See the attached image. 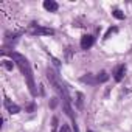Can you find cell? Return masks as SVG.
<instances>
[{
    "label": "cell",
    "mask_w": 132,
    "mask_h": 132,
    "mask_svg": "<svg viewBox=\"0 0 132 132\" xmlns=\"http://www.w3.org/2000/svg\"><path fill=\"white\" fill-rule=\"evenodd\" d=\"M8 54H10L11 61L16 62V65L19 67V70L22 72V75H23V78L27 81V86L30 89V93L33 96H37V90H36V84H34V76H33V70H31V65H30L28 59L23 54L17 53V51H10Z\"/></svg>",
    "instance_id": "cell-1"
},
{
    "label": "cell",
    "mask_w": 132,
    "mask_h": 132,
    "mask_svg": "<svg viewBox=\"0 0 132 132\" xmlns=\"http://www.w3.org/2000/svg\"><path fill=\"white\" fill-rule=\"evenodd\" d=\"M47 79L50 81V84L53 86V89L57 92V95L61 96V100H62V104H64V107H65V112H67V115L75 121V117H73V110H72V107H70V95H69V90H67V87H65V84L59 79V76L54 73V70H51V69H47Z\"/></svg>",
    "instance_id": "cell-2"
},
{
    "label": "cell",
    "mask_w": 132,
    "mask_h": 132,
    "mask_svg": "<svg viewBox=\"0 0 132 132\" xmlns=\"http://www.w3.org/2000/svg\"><path fill=\"white\" fill-rule=\"evenodd\" d=\"M28 33L31 36H53L54 34V30L47 28V27H42V25H37V23H31L30 28H28Z\"/></svg>",
    "instance_id": "cell-3"
},
{
    "label": "cell",
    "mask_w": 132,
    "mask_h": 132,
    "mask_svg": "<svg viewBox=\"0 0 132 132\" xmlns=\"http://www.w3.org/2000/svg\"><path fill=\"white\" fill-rule=\"evenodd\" d=\"M93 44H95V37H93L92 34H84V36L81 37V48H82V50L92 48Z\"/></svg>",
    "instance_id": "cell-4"
},
{
    "label": "cell",
    "mask_w": 132,
    "mask_h": 132,
    "mask_svg": "<svg viewBox=\"0 0 132 132\" xmlns=\"http://www.w3.org/2000/svg\"><path fill=\"white\" fill-rule=\"evenodd\" d=\"M124 73H126V65H124V64L117 65V69L113 70V79H115L117 82H120V81L124 78Z\"/></svg>",
    "instance_id": "cell-5"
},
{
    "label": "cell",
    "mask_w": 132,
    "mask_h": 132,
    "mask_svg": "<svg viewBox=\"0 0 132 132\" xmlns=\"http://www.w3.org/2000/svg\"><path fill=\"white\" fill-rule=\"evenodd\" d=\"M3 104H5V107H6V110H8L10 113H19V112H20V107H19L16 103H13L11 100H8V98H5Z\"/></svg>",
    "instance_id": "cell-6"
},
{
    "label": "cell",
    "mask_w": 132,
    "mask_h": 132,
    "mask_svg": "<svg viewBox=\"0 0 132 132\" xmlns=\"http://www.w3.org/2000/svg\"><path fill=\"white\" fill-rule=\"evenodd\" d=\"M44 8L50 13H56L59 10V5L54 2V0H44Z\"/></svg>",
    "instance_id": "cell-7"
},
{
    "label": "cell",
    "mask_w": 132,
    "mask_h": 132,
    "mask_svg": "<svg viewBox=\"0 0 132 132\" xmlns=\"http://www.w3.org/2000/svg\"><path fill=\"white\" fill-rule=\"evenodd\" d=\"M81 81H82V82H87V84H90V86H95V84H98V81H96V76L93 78V75L82 76V78H81Z\"/></svg>",
    "instance_id": "cell-8"
},
{
    "label": "cell",
    "mask_w": 132,
    "mask_h": 132,
    "mask_svg": "<svg viewBox=\"0 0 132 132\" xmlns=\"http://www.w3.org/2000/svg\"><path fill=\"white\" fill-rule=\"evenodd\" d=\"M107 79H109L107 72H100V73L96 75V81H98V82H106Z\"/></svg>",
    "instance_id": "cell-9"
},
{
    "label": "cell",
    "mask_w": 132,
    "mask_h": 132,
    "mask_svg": "<svg viewBox=\"0 0 132 132\" xmlns=\"http://www.w3.org/2000/svg\"><path fill=\"white\" fill-rule=\"evenodd\" d=\"M76 98H78V100H76V103H78V109H82V101H84V95L78 92V93H76Z\"/></svg>",
    "instance_id": "cell-10"
},
{
    "label": "cell",
    "mask_w": 132,
    "mask_h": 132,
    "mask_svg": "<svg viewBox=\"0 0 132 132\" xmlns=\"http://www.w3.org/2000/svg\"><path fill=\"white\" fill-rule=\"evenodd\" d=\"M112 16H113V17H117V19H120V20H123V19H124V14H123L120 10H113V11H112Z\"/></svg>",
    "instance_id": "cell-11"
},
{
    "label": "cell",
    "mask_w": 132,
    "mask_h": 132,
    "mask_svg": "<svg viewBox=\"0 0 132 132\" xmlns=\"http://www.w3.org/2000/svg\"><path fill=\"white\" fill-rule=\"evenodd\" d=\"M2 65H3L6 70H13V62H11V61H6V59H5V61L2 62Z\"/></svg>",
    "instance_id": "cell-12"
},
{
    "label": "cell",
    "mask_w": 132,
    "mask_h": 132,
    "mask_svg": "<svg viewBox=\"0 0 132 132\" xmlns=\"http://www.w3.org/2000/svg\"><path fill=\"white\" fill-rule=\"evenodd\" d=\"M59 132H72V129H70V126H69V124H62V126H61V129H59Z\"/></svg>",
    "instance_id": "cell-13"
},
{
    "label": "cell",
    "mask_w": 132,
    "mask_h": 132,
    "mask_svg": "<svg viewBox=\"0 0 132 132\" xmlns=\"http://www.w3.org/2000/svg\"><path fill=\"white\" fill-rule=\"evenodd\" d=\"M117 31H118V30H117L115 27H113V28H109V31L106 33V36H104V39H107V37H109V36H110L112 33H117Z\"/></svg>",
    "instance_id": "cell-14"
},
{
    "label": "cell",
    "mask_w": 132,
    "mask_h": 132,
    "mask_svg": "<svg viewBox=\"0 0 132 132\" xmlns=\"http://www.w3.org/2000/svg\"><path fill=\"white\" fill-rule=\"evenodd\" d=\"M56 126H57V118L54 117V118H53V129H56Z\"/></svg>",
    "instance_id": "cell-15"
},
{
    "label": "cell",
    "mask_w": 132,
    "mask_h": 132,
    "mask_svg": "<svg viewBox=\"0 0 132 132\" xmlns=\"http://www.w3.org/2000/svg\"><path fill=\"white\" fill-rule=\"evenodd\" d=\"M56 103H57V98H53V101H51V107H54Z\"/></svg>",
    "instance_id": "cell-16"
},
{
    "label": "cell",
    "mask_w": 132,
    "mask_h": 132,
    "mask_svg": "<svg viewBox=\"0 0 132 132\" xmlns=\"http://www.w3.org/2000/svg\"><path fill=\"white\" fill-rule=\"evenodd\" d=\"M89 132H92V130H89Z\"/></svg>",
    "instance_id": "cell-17"
}]
</instances>
